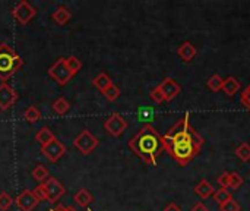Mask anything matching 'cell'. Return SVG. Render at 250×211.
I'll return each mask as SVG.
<instances>
[{
  "mask_svg": "<svg viewBox=\"0 0 250 211\" xmlns=\"http://www.w3.org/2000/svg\"><path fill=\"white\" fill-rule=\"evenodd\" d=\"M164 140L151 126H144L141 132L129 141V148L151 164H155L157 156L164 150Z\"/></svg>",
  "mask_w": 250,
  "mask_h": 211,
  "instance_id": "obj_1",
  "label": "cell"
},
{
  "mask_svg": "<svg viewBox=\"0 0 250 211\" xmlns=\"http://www.w3.org/2000/svg\"><path fill=\"white\" fill-rule=\"evenodd\" d=\"M23 66L22 57L15 51V48L7 44H0V81L6 82Z\"/></svg>",
  "mask_w": 250,
  "mask_h": 211,
  "instance_id": "obj_2",
  "label": "cell"
},
{
  "mask_svg": "<svg viewBox=\"0 0 250 211\" xmlns=\"http://www.w3.org/2000/svg\"><path fill=\"white\" fill-rule=\"evenodd\" d=\"M48 76L53 78L57 85L60 87H64L70 79H72V73L70 70L67 69L66 66V62H64V57H59L50 68H48Z\"/></svg>",
  "mask_w": 250,
  "mask_h": 211,
  "instance_id": "obj_3",
  "label": "cell"
},
{
  "mask_svg": "<svg viewBox=\"0 0 250 211\" xmlns=\"http://www.w3.org/2000/svg\"><path fill=\"white\" fill-rule=\"evenodd\" d=\"M73 145L78 151H81V154L88 156L91 154L97 147H98V138L91 134L88 129H83L73 141Z\"/></svg>",
  "mask_w": 250,
  "mask_h": 211,
  "instance_id": "obj_4",
  "label": "cell"
},
{
  "mask_svg": "<svg viewBox=\"0 0 250 211\" xmlns=\"http://www.w3.org/2000/svg\"><path fill=\"white\" fill-rule=\"evenodd\" d=\"M37 10L35 7H32L26 0L19 1L13 9H12V16L21 23V25H26L34 16H35Z\"/></svg>",
  "mask_w": 250,
  "mask_h": 211,
  "instance_id": "obj_5",
  "label": "cell"
},
{
  "mask_svg": "<svg viewBox=\"0 0 250 211\" xmlns=\"http://www.w3.org/2000/svg\"><path fill=\"white\" fill-rule=\"evenodd\" d=\"M104 128L105 131L113 135V137H120L126 129H127V122L125 120V117L119 113H113L105 122H104Z\"/></svg>",
  "mask_w": 250,
  "mask_h": 211,
  "instance_id": "obj_6",
  "label": "cell"
},
{
  "mask_svg": "<svg viewBox=\"0 0 250 211\" xmlns=\"http://www.w3.org/2000/svg\"><path fill=\"white\" fill-rule=\"evenodd\" d=\"M41 153H42V156L47 157L50 162L56 163L57 160H60V159L64 156L66 147H64L57 138H54L51 142H48L47 145H42V147H41Z\"/></svg>",
  "mask_w": 250,
  "mask_h": 211,
  "instance_id": "obj_7",
  "label": "cell"
},
{
  "mask_svg": "<svg viewBox=\"0 0 250 211\" xmlns=\"http://www.w3.org/2000/svg\"><path fill=\"white\" fill-rule=\"evenodd\" d=\"M18 100V93L6 82L0 85V110H9Z\"/></svg>",
  "mask_w": 250,
  "mask_h": 211,
  "instance_id": "obj_8",
  "label": "cell"
},
{
  "mask_svg": "<svg viewBox=\"0 0 250 211\" xmlns=\"http://www.w3.org/2000/svg\"><path fill=\"white\" fill-rule=\"evenodd\" d=\"M45 188H47V195H48V200L47 201L51 203V204L57 203L64 195V192H66L64 187L56 178H53V176H50L45 181Z\"/></svg>",
  "mask_w": 250,
  "mask_h": 211,
  "instance_id": "obj_9",
  "label": "cell"
},
{
  "mask_svg": "<svg viewBox=\"0 0 250 211\" xmlns=\"http://www.w3.org/2000/svg\"><path fill=\"white\" fill-rule=\"evenodd\" d=\"M15 203H16L18 209L21 211H34V209L38 206L40 201L37 200V197L34 195L32 191L25 189V191H22V192L16 197Z\"/></svg>",
  "mask_w": 250,
  "mask_h": 211,
  "instance_id": "obj_10",
  "label": "cell"
},
{
  "mask_svg": "<svg viewBox=\"0 0 250 211\" xmlns=\"http://www.w3.org/2000/svg\"><path fill=\"white\" fill-rule=\"evenodd\" d=\"M160 90H161V93H163L164 98H166L167 101H170V100H173L177 94H180L182 87H180V85L173 79V78H166V79L161 82Z\"/></svg>",
  "mask_w": 250,
  "mask_h": 211,
  "instance_id": "obj_11",
  "label": "cell"
},
{
  "mask_svg": "<svg viewBox=\"0 0 250 211\" xmlns=\"http://www.w3.org/2000/svg\"><path fill=\"white\" fill-rule=\"evenodd\" d=\"M70 18H72V13H70V10H69L67 7H64V6H59V7L51 13V19H53L56 23H59V25L67 23V22L70 21Z\"/></svg>",
  "mask_w": 250,
  "mask_h": 211,
  "instance_id": "obj_12",
  "label": "cell"
},
{
  "mask_svg": "<svg viewBox=\"0 0 250 211\" xmlns=\"http://www.w3.org/2000/svg\"><path fill=\"white\" fill-rule=\"evenodd\" d=\"M179 56L185 60V62H192L193 59H195V56H196V48H195V46L192 44V43H189V41H186V43H183L182 46H180V48H179Z\"/></svg>",
  "mask_w": 250,
  "mask_h": 211,
  "instance_id": "obj_13",
  "label": "cell"
},
{
  "mask_svg": "<svg viewBox=\"0 0 250 211\" xmlns=\"http://www.w3.org/2000/svg\"><path fill=\"white\" fill-rule=\"evenodd\" d=\"M73 200H75V203L79 206V207H82V209H86L91 203H92V195L85 189V188H82L81 191H78L76 194H75V197H73Z\"/></svg>",
  "mask_w": 250,
  "mask_h": 211,
  "instance_id": "obj_14",
  "label": "cell"
},
{
  "mask_svg": "<svg viewBox=\"0 0 250 211\" xmlns=\"http://www.w3.org/2000/svg\"><path fill=\"white\" fill-rule=\"evenodd\" d=\"M240 90V82L233 78V76H229L227 79H224V85H223V91L229 95V97H233L237 91Z\"/></svg>",
  "mask_w": 250,
  "mask_h": 211,
  "instance_id": "obj_15",
  "label": "cell"
},
{
  "mask_svg": "<svg viewBox=\"0 0 250 211\" xmlns=\"http://www.w3.org/2000/svg\"><path fill=\"white\" fill-rule=\"evenodd\" d=\"M56 137H54V134L51 132V129L50 128H47V126H42L37 134H35V140L41 144V147L42 145H47L48 142H51L53 140H54Z\"/></svg>",
  "mask_w": 250,
  "mask_h": 211,
  "instance_id": "obj_16",
  "label": "cell"
},
{
  "mask_svg": "<svg viewBox=\"0 0 250 211\" xmlns=\"http://www.w3.org/2000/svg\"><path fill=\"white\" fill-rule=\"evenodd\" d=\"M195 192H196L201 198L207 200V198H209V197L214 194V188H212V185H211L208 181H201V182L195 187Z\"/></svg>",
  "mask_w": 250,
  "mask_h": 211,
  "instance_id": "obj_17",
  "label": "cell"
},
{
  "mask_svg": "<svg viewBox=\"0 0 250 211\" xmlns=\"http://www.w3.org/2000/svg\"><path fill=\"white\" fill-rule=\"evenodd\" d=\"M92 84H94V87L95 88H98L101 93H104L108 87H111L113 85V82H111V79H110V76L107 75V73H100V75H97L95 78H94V81H92Z\"/></svg>",
  "mask_w": 250,
  "mask_h": 211,
  "instance_id": "obj_18",
  "label": "cell"
},
{
  "mask_svg": "<svg viewBox=\"0 0 250 211\" xmlns=\"http://www.w3.org/2000/svg\"><path fill=\"white\" fill-rule=\"evenodd\" d=\"M31 175H32V178H34L37 182H40V184H45V181L50 178V172H48V169H47V167H44L42 164L35 166Z\"/></svg>",
  "mask_w": 250,
  "mask_h": 211,
  "instance_id": "obj_19",
  "label": "cell"
},
{
  "mask_svg": "<svg viewBox=\"0 0 250 211\" xmlns=\"http://www.w3.org/2000/svg\"><path fill=\"white\" fill-rule=\"evenodd\" d=\"M53 110H54V113H57V115H60V116H63V115H66L67 112H69V109H70V104H69V101L66 100V98H63V97H60V98H57L54 103H53Z\"/></svg>",
  "mask_w": 250,
  "mask_h": 211,
  "instance_id": "obj_20",
  "label": "cell"
},
{
  "mask_svg": "<svg viewBox=\"0 0 250 211\" xmlns=\"http://www.w3.org/2000/svg\"><path fill=\"white\" fill-rule=\"evenodd\" d=\"M64 62H66V66L67 69L70 70L72 75H76L81 68H82V62L76 57V56H69V57H64Z\"/></svg>",
  "mask_w": 250,
  "mask_h": 211,
  "instance_id": "obj_21",
  "label": "cell"
},
{
  "mask_svg": "<svg viewBox=\"0 0 250 211\" xmlns=\"http://www.w3.org/2000/svg\"><path fill=\"white\" fill-rule=\"evenodd\" d=\"M23 117L26 122L29 123H35L41 119V112L35 107V106H29L25 112H23Z\"/></svg>",
  "mask_w": 250,
  "mask_h": 211,
  "instance_id": "obj_22",
  "label": "cell"
},
{
  "mask_svg": "<svg viewBox=\"0 0 250 211\" xmlns=\"http://www.w3.org/2000/svg\"><path fill=\"white\" fill-rule=\"evenodd\" d=\"M214 200H215L220 206H223V204H226V203H229V201L231 200V194H230L229 189L221 188V189H218V191L214 194Z\"/></svg>",
  "mask_w": 250,
  "mask_h": 211,
  "instance_id": "obj_23",
  "label": "cell"
},
{
  "mask_svg": "<svg viewBox=\"0 0 250 211\" xmlns=\"http://www.w3.org/2000/svg\"><path fill=\"white\" fill-rule=\"evenodd\" d=\"M236 156L240 159V160H243V162H249L250 160V145L248 142H243V144H240L239 147H237V150H236Z\"/></svg>",
  "mask_w": 250,
  "mask_h": 211,
  "instance_id": "obj_24",
  "label": "cell"
},
{
  "mask_svg": "<svg viewBox=\"0 0 250 211\" xmlns=\"http://www.w3.org/2000/svg\"><path fill=\"white\" fill-rule=\"evenodd\" d=\"M223 85H224V79H223L220 75H212V76L208 79V87H209L212 91H220V90H223Z\"/></svg>",
  "mask_w": 250,
  "mask_h": 211,
  "instance_id": "obj_25",
  "label": "cell"
},
{
  "mask_svg": "<svg viewBox=\"0 0 250 211\" xmlns=\"http://www.w3.org/2000/svg\"><path fill=\"white\" fill-rule=\"evenodd\" d=\"M103 94H104V97H105L108 101H116V100L119 98V95H120V90H119V87H116V85L113 84V85L108 87Z\"/></svg>",
  "mask_w": 250,
  "mask_h": 211,
  "instance_id": "obj_26",
  "label": "cell"
},
{
  "mask_svg": "<svg viewBox=\"0 0 250 211\" xmlns=\"http://www.w3.org/2000/svg\"><path fill=\"white\" fill-rule=\"evenodd\" d=\"M13 204V200L12 197L7 194V192H0V210L6 211L9 210Z\"/></svg>",
  "mask_w": 250,
  "mask_h": 211,
  "instance_id": "obj_27",
  "label": "cell"
},
{
  "mask_svg": "<svg viewBox=\"0 0 250 211\" xmlns=\"http://www.w3.org/2000/svg\"><path fill=\"white\" fill-rule=\"evenodd\" d=\"M32 192H34V195L37 197V200H38V201H47V200H48L45 184H40V185H38Z\"/></svg>",
  "mask_w": 250,
  "mask_h": 211,
  "instance_id": "obj_28",
  "label": "cell"
},
{
  "mask_svg": "<svg viewBox=\"0 0 250 211\" xmlns=\"http://www.w3.org/2000/svg\"><path fill=\"white\" fill-rule=\"evenodd\" d=\"M243 185V178L239 173H230V188L231 189H239Z\"/></svg>",
  "mask_w": 250,
  "mask_h": 211,
  "instance_id": "obj_29",
  "label": "cell"
},
{
  "mask_svg": "<svg viewBox=\"0 0 250 211\" xmlns=\"http://www.w3.org/2000/svg\"><path fill=\"white\" fill-rule=\"evenodd\" d=\"M220 210L221 211H240V206H239V203L236 201V200H230L229 203H226V204H223V206H220Z\"/></svg>",
  "mask_w": 250,
  "mask_h": 211,
  "instance_id": "obj_30",
  "label": "cell"
},
{
  "mask_svg": "<svg viewBox=\"0 0 250 211\" xmlns=\"http://www.w3.org/2000/svg\"><path fill=\"white\" fill-rule=\"evenodd\" d=\"M138 116L141 120H151L152 119V110L149 107H141L138 112Z\"/></svg>",
  "mask_w": 250,
  "mask_h": 211,
  "instance_id": "obj_31",
  "label": "cell"
},
{
  "mask_svg": "<svg viewBox=\"0 0 250 211\" xmlns=\"http://www.w3.org/2000/svg\"><path fill=\"white\" fill-rule=\"evenodd\" d=\"M151 98H152L154 101H157V103H163V101H166V98H164V95H163V93H161L160 87H157V88H154V90L151 91Z\"/></svg>",
  "mask_w": 250,
  "mask_h": 211,
  "instance_id": "obj_32",
  "label": "cell"
},
{
  "mask_svg": "<svg viewBox=\"0 0 250 211\" xmlns=\"http://www.w3.org/2000/svg\"><path fill=\"white\" fill-rule=\"evenodd\" d=\"M218 184H220V187L221 188H224V189H227V188H230V173H223L220 178H218Z\"/></svg>",
  "mask_w": 250,
  "mask_h": 211,
  "instance_id": "obj_33",
  "label": "cell"
},
{
  "mask_svg": "<svg viewBox=\"0 0 250 211\" xmlns=\"http://www.w3.org/2000/svg\"><path fill=\"white\" fill-rule=\"evenodd\" d=\"M242 103L250 110V85L243 91V94H242Z\"/></svg>",
  "mask_w": 250,
  "mask_h": 211,
  "instance_id": "obj_34",
  "label": "cell"
},
{
  "mask_svg": "<svg viewBox=\"0 0 250 211\" xmlns=\"http://www.w3.org/2000/svg\"><path fill=\"white\" fill-rule=\"evenodd\" d=\"M48 211H78L75 207H72V206H69V207H64V206H62V204H59L56 209H51V210Z\"/></svg>",
  "mask_w": 250,
  "mask_h": 211,
  "instance_id": "obj_35",
  "label": "cell"
},
{
  "mask_svg": "<svg viewBox=\"0 0 250 211\" xmlns=\"http://www.w3.org/2000/svg\"><path fill=\"white\" fill-rule=\"evenodd\" d=\"M190 211H209V210H208V207H207L204 203H196V204L192 207V210Z\"/></svg>",
  "mask_w": 250,
  "mask_h": 211,
  "instance_id": "obj_36",
  "label": "cell"
},
{
  "mask_svg": "<svg viewBox=\"0 0 250 211\" xmlns=\"http://www.w3.org/2000/svg\"><path fill=\"white\" fill-rule=\"evenodd\" d=\"M164 211H182V210H180V207H179V206H176L174 203H171V204H168V206L164 209Z\"/></svg>",
  "mask_w": 250,
  "mask_h": 211,
  "instance_id": "obj_37",
  "label": "cell"
},
{
  "mask_svg": "<svg viewBox=\"0 0 250 211\" xmlns=\"http://www.w3.org/2000/svg\"><path fill=\"white\" fill-rule=\"evenodd\" d=\"M88 211H92V210H88Z\"/></svg>",
  "mask_w": 250,
  "mask_h": 211,
  "instance_id": "obj_38",
  "label": "cell"
}]
</instances>
